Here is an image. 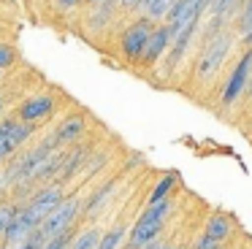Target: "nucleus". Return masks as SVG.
<instances>
[{"mask_svg": "<svg viewBox=\"0 0 252 249\" xmlns=\"http://www.w3.org/2000/svg\"><path fill=\"white\" fill-rule=\"evenodd\" d=\"M120 16H122V11L117 8L114 0L84 5V11H82V32H84V38L93 41V43H98L100 38L114 35V27L120 25Z\"/></svg>", "mask_w": 252, "mask_h": 249, "instance_id": "20e7f679", "label": "nucleus"}, {"mask_svg": "<svg viewBox=\"0 0 252 249\" xmlns=\"http://www.w3.org/2000/svg\"><path fill=\"white\" fill-rule=\"evenodd\" d=\"M117 189H120V182H117V179H109V182H103L100 187H95V192L87 198V203H82V219L98 217L100 211L109 206V200L117 195Z\"/></svg>", "mask_w": 252, "mask_h": 249, "instance_id": "ddd939ff", "label": "nucleus"}, {"mask_svg": "<svg viewBox=\"0 0 252 249\" xmlns=\"http://www.w3.org/2000/svg\"><path fill=\"white\" fill-rule=\"evenodd\" d=\"M63 198H65V189H63V184L49 182V184H41V187H35L33 192H30V198L22 200V206H25V211H28V214L41 225V222H44V217L49 214L52 209H57V206H60Z\"/></svg>", "mask_w": 252, "mask_h": 249, "instance_id": "9d476101", "label": "nucleus"}, {"mask_svg": "<svg viewBox=\"0 0 252 249\" xmlns=\"http://www.w3.org/2000/svg\"><path fill=\"white\" fill-rule=\"evenodd\" d=\"M158 249H179V247H174V244H160Z\"/></svg>", "mask_w": 252, "mask_h": 249, "instance_id": "cd10ccee", "label": "nucleus"}, {"mask_svg": "<svg viewBox=\"0 0 252 249\" xmlns=\"http://www.w3.org/2000/svg\"><path fill=\"white\" fill-rule=\"evenodd\" d=\"M98 241H100V230H98V227H84V230L73 233L71 247H68V249H98Z\"/></svg>", "mask_w": 252, "mask_h": 249, "instance_id": "a211bd4d", "label": "nucleus"}, {"mask_svg": "<svg viewBox=\"0 0 252 249\" xmlns=\"http://www.w3.org/2000/svg\"><path fill=\"white\" fill-rule=\"evenodd\" d=\"M17 211H19V200H14V198H3V200H0V238H3L6 227L11 225V219L17 217Z\"/></svg>", "mask_w": 252, "mask_h": 249, "instance_id": "aec40b11", "label": "nucleus"}, {"mask_svg": "<svg viewBox=\"0 0 252 249\" xmlns=\"http://www.w3.org/2000/svg\"><path fill=\"white\" fill-rule=\"evenodd\" d=\"M93 3H106V0H82V5H93Z\"/></svg>", "mask_w": 252, "mask_h": 249, "instance_id": "bb28decb", "label": "nucleus"}, {"mask_svg": "<svg viewBox=\"0 0 252 249\" xmlns=\"http://www.w3.org/2000/svg\"><path fill=\"white\" fill-rule=\"evenodd\" d=\"M14 155H17V152H14V149H11V146H8V144H6V141L0 138V165H3V162H8V160H11V157H14Z\"/></svg>", "mask_w": 252, "mask_h": 249, "instance_id": "b1692460", "label": "nucleus"}, {"mask_svg": "<svg viewBox=\"0 0 252 249\" xmlns=\"http://www.w3.org/2000/svg\"><path fill=\"white\" fill-rule=\"evenodd\" d=\"M114 3H117V8H120L122 14H136V8H138L141 0H114Z\"/></svg>", "mask_w": 252, "mask_h": 249, "instance_id": "5701e85b", "label": "nucleus"}, {"mask_svg": "<svg viewBox=\"0 0 252 249\" xmlns=\"http://www.w3.org/2000/svg\"><path fill=\"white\" fill-rule=\"evenodd\" d=\"M230 27H233L239 41H247V35L252 32V0H244V3H241V8H239V14H236V19Z\"/></svg>", "mask_w": 252, "mask_h": 249, "instance_id": "f3484780", "label": "nucleus"}, {"mask_svg": "<svg viewBox=\"0 0 252 249\" xmlns=\"http://www.w3.org/2000/svg\"><path fill=\"white\" fill-rule=\"evenodd\" d=\"M125 238H127V225L125 222H114L106 233H100L98 249H122Z\"/></svg>", "mask_w": 252, "mask_h": 249, "instance_id": "dca6fc26", "label": "nucleus"}, {"mask_svg": "<svg viewBox=\"0 0 252 249\" xmlns=\"http://www.w3.org/2000/svg\"><path fill=\"white\" fill-rule=\"evenodd\" d=\"M171 5H174V0H141L136 8V16H144V19L149 22H163L165 14L171 11Z\"/></svg>", "mask_w": 252, "mask_h": 249, "instance_id": "2eb2a0df", "label": "nucleus"}, {"mask_svg": "<svg viewBox=\"0 0 252 249\" xmlns=\"http://www.w3.org/2000/svg\"><path fill=\"white\" fill-rule=\"evenodd\" d=\"M168 46H171V32L163 22H158V25L152 27V32H149V38H147V46H144L141 57H138L136 70H141V73H155V70L160 68V62H163Z\"/></svg>", "mask_w": 252, "mask_h": 249, "instance_id": "6e6552de", "label": "nucleus"}, {"mask_svg": "<svg viewBox=\"0 0 252 249\" xmlns=\"http://www.w3.org/2000/svg\"><path fill=\"white\" fill-rule=\"evenodd\" d=\"M241 3L244 0H209V8H206V25H201L203 30H220V27H230L239 14Z\"/></svg>", "mask_w": 252, "mask_h": 249, "instance_id": "f8f14e48", "label": "nucleus"}, {"mask_svg": "<svg viewBox=\"0 0 252 249\" xmlns=\"http://www.w3.org/2000/svg\"><path fill=\"white\" fill-rule=\"evenodd\" d=\"M250 65H252V49H244L236 65L230 68L228 79H225L222 90H220V106L222 111L236 108L241 100L247 97V84H250Z\"/></svg>", "mask_w": 252, "mask_h": 249, "instance_id": "423d86ee", "label": "nucleus"}, {"mask_svg": "<svg viewBox=\"0 0 252 249\" xmlns=\"http://www.w3.org/2000/svg\"><path fill=\"white\" fill-rule=\"evenodd\" d=\"M155 22L144 19V16H130L125 25L117 30V60H120L125 68H133L136 70L138 65V57H141L144 46H147V38L152 32Z\"/></svg>", "mask_w": 252, "mask_h": 249, "instance_id": "7ed1b4c3", "label": "nucleus"}, {"mask_svg": "<svg viewBox=\"0 0 252 249\" xmlns=\"http://www.w3.org/2000/svg\"><path fill=\"white\" fill-rule=\"evenodd\" d=\"M247 97L252 100V65H250V84H247Z\"/></svg>", "mask_w": 252, "mask_h": 249, "instance_id": "a878e982", "label": "nucleus"}, {"mask_svg": "<svg viewBox=\"0 0 252 249\" xmlns=\"http://www.w3.org/2000/svg\"><path fill=\"white\" fill-rule=\"evenodd\" d=\"M171 209H174V200L163 198L158 203H147V209L141 211L136 222L127 227V249H141L147 244L158 241L160 230L165 227V219H168Z\"/></svg>", "mask_w": 252, "mask_h": 249, "instance_id": "f03ea898", "label": "nucleus"}, {"mask_svg": "<svg viewBox=\"0 0 252 249\" xmlns=\"http://www.w3.org/2000/svg\"><path fill=\"white\" fill-rule=\"evenodd\" d=\"M230 233H233V219L228 214H222V211H214L206 219V225H203V236L212 238V241H220V244L228 241Z\"/></svg>", "mask_w": 252, "mask_h": 249, "instance_id": "4468645a", "label": "nucleus"}, {"mask_svg": "<svg viewBox=\"0 0 252 249\" xmlns=\"http://www.w3.org/2000/svg\"><path fill=\"white\" fill-rule=\"evenodd\" d=\"M82 219V200L79 198H63L57 209H52L49 214L44 217V222L38 225V233L44 241L55 236H63V233H71L76 230V222Z\"/></svg>", "mask_w": 252, "mask_h": 249, "instance_id": "39448f33", "label": "nucleus"}, {"mask_svg": "<svg viewBox=\"0 0 252 249\" xmlns=\"http://www.w3.org/2000/svg\"><path fill=\"white\" fill-rule=\"evenodd\" d=\"M17 62H19L17 46H11V43H6V41H0V70H11Z\"/></svg>", "mask_w": 252, "mask_h": 249, "instance_id": "412c9836", "label": "nucleus"}, {"mask_svg": "<svg viewBox=\"0 0 252 249\" xmlns=\"http://www.w3.org/2000/svg\"><path fill=\"white\" fill-rule=\"evenodd\" d=\"M236 32L233 27H220V30H203L201 46L195 49L190 62V81L195 90H206L217 81L220 70L225 68L228 57L236 49Z\"/></svg>", "mask_w": 252, "mask_h": 249, "instance_id": "f257e3e1", "label": "nucleus"}, {"mask_svg": "<svg viewBox=\"0 0 252 249\" xmlns=\"http://www.w3.org/2000/svg\"><path fill=\"white\" fill-rule=\"evenodd\" d=\"M176 182H179V176H176V173H165V176L152 187V192H149V200H147V203H158V200L168 198V192L174 189Z\"/></svg>", "mask_w": 252, "mask_h": 249, "instance_id": "6ab92c4d", "label": "nucleus"}, {"mask_svg": "<svg viewBox=\"0 0 252 249\" xmlns=\"http://www.w3.org/2000/svg\"><path fill=\"white\" fill-rule=\"evenodd\" d=\"M3 76H6V70H0V84H3Z\"/></svg>", "mask_w": 252, "mask_h": 249, "instance_id": "c85d7f7f", "label": "nucleus"}, {"mask_svg": "<svg viewBox=\"0 0 252 249\" xmlns=\"http://www.w3.org/2000/svg\"><path fill=\"white\" fill-rule=\"evenodd\" d=\"M35 124H28V122H19L17 117H3L0 119V138L6 141L14 152H22L30 141L35 138Z\"/></svg>", "mask_w": 252, "mask_h": 249, "instance_id": "9b49d317", "label": "nucleus"}, {"mask_svg": "<svg viewBox=\"0 0 252 249\" xmlns=\"http://www.w3.org/2000/svg\"><path fill=\"white\" fill-rule=\"evenodd\" d=\"M6 103H8V95L3 90H0V114H3V108H6Z\"/></svg>", "mask_w": 252, "mask_h": 249, "instance_id": "393cba45", "label": "nucleus"}, {"mask_svg": "<svg viewBox=\"0 0 252 249\" xmlns=\"http://www.w3.org/2000/svg\"><path fill=\"white\" fill-rule=\"evenodd\" d=\"M41 244H44V238H41V233L35 230L30 238H25V241L14 244V247H8V249H41Z\"/></svg>", "mask_w": 252, "mask_h": 249, "instance_id": "4be33fe9", "label": "nucleus"}, {"mask_svg": "<svg viewBox=\"0 0 252 249\" xmlns=\"http://www.w3.org/2000/svg\"><path fill=\"white\" fill-rule=\"evenodd\" d=\"M57 103H60V100H57V92H55V90L33 92V95H25L22 100L17 103V108H14V117H17L19 122H28V124L41 127L46 119L55 117Z\"/></svg>", "mask_w": 252, "mask_h": 249, "instance_id": "0eeeda50", "label": "nucleus"}, {"mask_svg": "<svg viewBox=\"0 0 252 249\" xmlns=\"http://www.w3.org/2000/svg\"><path fill=\"white\" fill-rule=\"evenodd\" d=\"M87 130V114L84 111H71L49 130L46 141H49L55 149H71L73 144H79Z\"/></svg>", "mask_w": 252, "mask_h": 249, "instance_id": "1a4fd4ad", "label": "nucleus"}]
</instances>
